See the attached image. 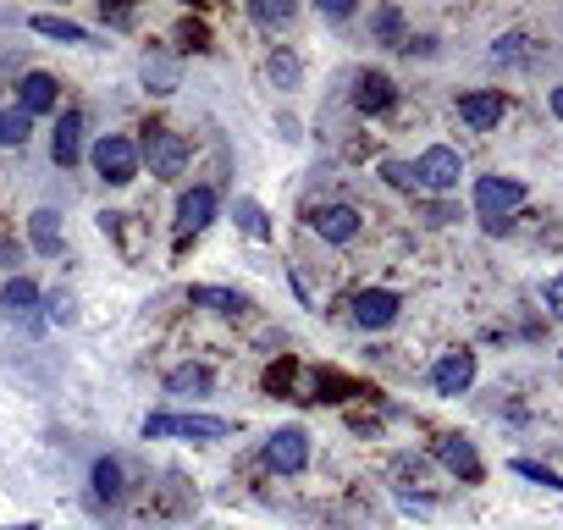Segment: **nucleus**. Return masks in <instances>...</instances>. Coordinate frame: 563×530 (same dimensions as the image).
<instances>
[{
	"label": "nucleus",
	"instance_id": "nucleus-30",
	"mask_svg": "<svg viewBox=\"0 0 563 530\" xmlns=\"http://www.w3.org/2000/svg\"><path fill=\"white\" fill-rule=\"evenodd\" d=\"M541 305H547V316H552V321H563V272H558V277L547 283V294H541Z\"/></svg>",
	"mask_w": 563,
	"mask_h": 530
},
{
	"label": "nucleus",
	"instance_id": "nucleus-5",
	"mask_svg": "<svg viewBox=\"0 0 563 530\" xmlns=\"http://www.w3.org/2000/svg\"><path fill=\"white\" fill-rule=\"evenodd\" d=\"M459 177H464V161H459V150H448V144H431V150L415 161V183L431 188V194L459 188Z\"/></svg>",
	"mask_w": 563,
	"mask_h": 530
},
{
	"label": "nucleus",
	"instance_id": "nucleus-20",
	"mask_svg": "<svg viewBox=\"0 0 563 530\" xmlns=\"http://www.w3.org/2000/svg\"><path fill=\"white\" fill-rule=\"evenodd\" d=\"M188 299H194L199 310H216V316H243V310H249V299L232 294V288H194Z\"/></svg>",
	"mask_w": 563,
	"mask_h": 530
},
{
	"label": "nucleus",
	"instance_id": "nucleus-3",
	"mask_svg": "<svg viewBox=\"0 0 563 530\" xmlns=\"http://www.w3.org/2000/svg\"><path fill=\"white\" fill-rule=\"evenodd\" d=\"M139 161H150L155 177H183V166H188V139L172 133V128H150L144 144H139Z\"/></svg>",
	"mask_w": 563,
	"mask_h": 530
},
{
	"label": "nucleus",
	"instance_id": "nucleus-29",
	"mask_svg": "<svg viewBox=\"0 0 563 530\" xmlns=\"http://www.w3.org/2000/svg\"><path fill=\"white\" fill-rule=\"evenodd\" d=\"M382 177H387L393 188H409V194L420 188V183H415V166H404V161H387V166H382Z\"/></svg>",
	"mask_w": 563,
	"mask_h": 530
},
{
	"label": "nucleus",
	"instance_id": "nucleus-23",
	"mask_svg": "<svg viewBox=\"0 0 563 530\" xmlns=\"http://www.w3.org/2000/svg\"><path fill=\"white\" fill-rule=\"evenodd\" d=\"M95 492H100L106 503L122 497V464H117V459H100V464H95Z\"/></svg>",
	"mask_w": 563,
	"mask_h": 530
},
{
	"label": "nucleus",
	"instance_id": "nucleus-26",
	"mask_svg": "<svg viewBox=\"0 0 563 530\" xmlns=\"http://www.w3.org/2000/svg\"><path fill=\"white\" fill-rule=\"evenodd\" d=\"M514 475H525V481H536V486H547V492H563V475H558V470H547V464L514 459Z\"/></svg>",
	"mask_w": 563,
	"mask_h": 530
},
{
	"label": "nucleus",
	"instance_id": "nucleus-11",
	"mask_svg": "<svg viewBox=\"0 0 563 530\" xmlns=\"http://www.w3.org/2000/svg\"><path fill=\"white\" fill-rule=\"evenodd\" d=\"M398 310H404V299H398L393 288H365V294L354 299V321H360L365 332L393 327V321H398Z\"/></svg>",
	"mask_w": 563,
	"mask_h": 530
},
{
	"label": "nucleus",
	"instance_id": "nucleus-19",
	"mask_svg": "<svg viewBox=\"0 0 563 530\" xmlns=\"http://www.w3.org/2000/svg\"><path fill=\"white\" fill-rule=\"evenodd\" d=\"M29 133H34V117H29L23 106H0V144H7V150H23Z\"/></svg>",
	"mask_w": 563,
	"mask_h": 530
},
{
	"label": "nucleus",
	"instance_id": "nucleus-24",
	"mask_svg": "<svg viewBox=\"0 0 563 530\" xmlns=\"http://www.w3.org/2000/svg\"><path fill=\"white\" fill-rule=\"evenodd\" d=\"M271 84H276V89H294V84H299V56H294V51H276V56H271Z\"/></svg>",
	"mask_w": 563,
	"mask_h": 530
},
{
	"label": "nucleus",
	"instance_id": "nucleus-6",
	"mask_svg": "<svg viewBox=\"0 0 563 530\" xmlns=\"http://www.w3.org/2000/svg\"><path fill=\"white\" fill-rule=\"evenodd\" d=\"M40 305H45V294L29 277H12L7 288H0V316H7L12 327H23V332H40Z\"/></svg>",
	"mask_w": 563,
	"mask_h": 530
},
{
	"label": "nucleus",
	"instance_id": "nucleus-22",
	"mask_svg": "<svg viewBox=\"0 0 563 530\" xmlns=\"http://www.w3.org/2000/svg\"><path fill=\"white\" fill-rule=\"evenodd\" d=\"M144 84H150L155 95H172V89H177V67L161 62V56H144Z\"/></svg>",
	"mask_w": 563,
	"mask_h": 530
},
{
	"label": "nucleus",
	"instance_id": "nucleus-10",
	"mask_svg": "<svg viewBox=\"0 0 563 530\" xmlns=\"http://www.w3.org/2000/svg\"><path fill=\"white\" fill-rule=\"evenodd\" d=\"M210 221H216V188H188V194L177 199V238L188 243V238H199Z\"/></svg>",
	"mask_w": 563,
	"mask_h": 530
},
{
	"label": "nucleus",
	"instance_id": "nucleus-35",
	"mask_svg": "<svg viewBox=\"0 0 563 530\" xmlns=\"http://www.w3.org/2000/svg\"><path fill=\"white\" fill-rule=\"evenodd\" d=\"M0 530H40V525H34V519H23V525H0Z\"/></svg>",
	"mask_w": 563,
	"mask_h": 530
},
{
	"label": "nucleus",
	"instance_id": "nucleus-32",
	"mask_svg": "<svg viewBox=\"0 0 563 530\" xmlns=\"http://www.w3.org/2000/svg\"><path fill=\"white\" fill-rule=\"evenodd\" d=\"M321 18L343 23V18H354V7H349V0H321Z\"/></svg>",
	"mask_w": 563,
	"mask_h": 530
},
{
	"label": "nucleus",
	"instance_id": "nucleus-34",
	"mask_svg": "<svg viewBox=\"0 0 563 530\" xmlns=\"http://www.w3.org/2000/svg\"><path fill=\"white\" fill-rule=\"evenodd\" d=\"M547 106H552V117L563 122V89H552V100H547Z\"/></svg>",
	"mask_w": 563,
	"mask_h": 530
},
{
	"label": "nucleus",
	"instance_id": "nucleus-9",
	"mask_svg": "<svg viewBox=\"0 0 563 530\" xmlns=\"http://www.w3.org/2000/svg\"><path fill=\"white\" fill-rule=\"evenodd\" d=\"M470 382H475V354H470V349H453V354H442V360L431 365V387H437L442 398L470 393Z\"/></svg>",
	"mask_w": 563,
	"mask_h": 530
},
{
	"label": "nucleus",
	"instance_id": "nucleus-2",
	"mask_svg": "<svg viewBox=\"0 0 563 530\" xmlns=\"http://www.w3.org/2000/svg\"><path fill=\"white\" fill-rule=\"evenodd\" d=\"M139 144L128 139V133H106V139H95V172L111 183V188H128L133 177H139Z\"/></svg>",
	"mask_w": 563,
	"mask_h": 530
},
{
	"label": "nucleus",
	"instance_id": "nucleus-1",
	"mask_svg": "<svg viewBox=\"0 0 563 530\" xmlns=\"http://www.w3.org/2000/svg\"><path fill=\"white\" fill-rule=\"evenodd\" d=\"M232 431V420L221 415H150L144 420V437L161 442V437H183V442H221Z\"/></svg>",
	"mask_w": 563,
	"mask_h": 530
},
{
	"label": "nucleus",
	"instance_id": "nucleus-21",
	"mask_svg": "<svg viewBox=\"0 0 563 530\" xmlns=\"http://www.w3.org/2000/svg\"><path fill=\"white\" fill-rule=\"evenodd\" d=\"M216 387V376L205 371V365H177L172 376H166V393L172 398H183V393H210Z\"/></svg>",
	"mask_w": 563,
	"mask_h": 530
},
{
	"label": "nucleus",
	"instance_id": "nucleus-15",
	"mask_svg": "<svg viewBox=\"0 0 563 530\" xmlns=\"http://www.w3.org/2000/svg\"><path fill=\"white\" fill-rule=\"evenodd\" d=\"M437 459H442L453 475L481 481V453H475V442H470V437H442V442H437Z\"/></svg>",
	"mask_w": 563,
	"mask_h": 530
},
{
	"label": "nucleus",
	"instance_id": "nucleus-4",
	"mask_svg": "<svg viewBox=\"0 0 563 530\" xmlns=\"http://www.w3.org/2000/svg\"><path fill=\"white\" fill-rule=\"evenodd\" d=\"M525 205V183L519 177H475V210L486 227H503L508 210Z\"/></svg>",
	"mask_w": 563,
	"mask_h": 530
},
{
	"label": "nucleus",
	"instance_id": "nucleus-25",
	"mask_svg": "<svg viewBox=\"0 0 563 530\" xmlns=\"http://www.w3.org/2000/svg\"><path fill=\"white\" fill-rule=\"evenodd\" d=\"M254 23H265V29H276V23H288L294 18V0H254Z\"/></svg>",
	"mask_w": 563,
	"mask_h": 530
},
{
	"label": "nucleus",
	"instance_id": "nucleus-7",
	"mask_svg": "<svg viewBox=\"0 0 563 530\" xmlns=\"http://www.w3.org/2000/svg\"><path fill=\"white\" fill-rule=\"evenodd\" d=\"M503 111H508L503 89H470V95H459V122H464L470 133H492V128H503Z\"/></svg>",
	"mask_w": 563,
	"mask_h": 530
},
{
	"label": "nucleus",
	"instance_id": "nucleus-18",
	"mask_svg": "<svg viewBox=\"0 0 563 530\" xmlns=\"http://www.w3.org/2000/svg\"><path fill=\"white\" fill-rule=\"evenodd\" d=\"M29 243L56 260V254H62V216H56V210H34V216H29Z\"/></svg>",
	"mask_w": 563,
	"mask_h": 530
},
{
	"label": "nucleus",
	"instance_id": "nucleus-33",
	"mask_svg": "<svg viewBox=\"0 0 563 530\" xmlns=\"http://www.w3.org/2000/svg\"><path fill=\"white\" fill-rule=\"evenodd\" d=\"M426 221H431V227H442V221H453V210H448V205H431V210H426Z\"/></svg>",
	"mask_w": 563,
	"mask_h": 530
},
{
	"label": "nucleus",
	"instance_id": "nucleus-12",
	"mask_svg": "<svg viewBox=\"0 0 563 530\" xmlns=\"http://www.w3.org/2000/svg\"><path fill=\"white\" fill-rule=\"evenodd\" d=\"M310 227H316V238H327V243H349V238H360V210H354V205H321V210L310 216Z\"/></svg>",
	"mask_w": 563,
	"mask_h": 530
},
{
	"label": "nucleus",
	"instance_id": "nucleus-14",
	"mask_svg": "<svg viewBox=\"0 0 563 530\" xmlns=\"http://www.w3.org/2000/svg\"><path fill=\"white\" fill-rule=\"evenodd\" d=\"M51 155H56V166H78V155H84V117L78 111H62V122L51 133Z\"/></svg>",
	"mask_w": 563,
	"mask_h": 530
},
{
	"label": "nucleus",
	"instance_id": "nucleus-28",
	"mask_svg": "<svg viewBox=\"0 0 563 530\" xmlns=\"http://www.w3.org/2000/svg\"><path fill=\"white\" fill-rule=\"evenodd\" d=\"M238 221H243V232H249V238H271V227H265V210H260L254 199H238Z\"/></svg>",
	"mask_w": 563,
	"mask_h": 530
},
{
	"label": "nucleus",
	"instance_id": "nucleus-31",
	"mask_svg": "<svg viewBox=\"0 0 563 530\" xmlns=\"http://www.w3.org/2000/svg\"><path fill=\"white\" fill-rule=\"evenodd\" d=\"M45 310H51V321H73V299H67V294H51Z\"/></svg>",
	"mask_w": 563,
	"mask_h": 530
},
{
	"label": "nucleus",
	"instance_id": "nucleus-16",
	"mask_svg": "<svg viewBox=\"0 0 563 530\" xmlns=\"http://www.w3.org/2000/svg\"><path fill=\"white\" fill-rule=\"evenodd\" d=\"M393 100H398V89H393V78H387V73H365V78H360V95H354V106H360L365 117L387 111Z\"/></svg>",
	"mask_w": 563,
	"mask_h": 530
},
{
	"label": "nucleus",
	"instance_id": "nucleus-27",
	"mask_svg": "<svg viewBox=\"0 0 563 530\" xmlns=\"http://www.w3.org/2000/svg\"><path fill=\"white\" fill-rule=\"evenodd\" d=\"M371 29H376L393 51H404V18H398V12H376V18H371Z\"/></svg>",
	"mask_w": 563,
	"mask_h": 530
},
{
	"label": "nucleus",
	"instance_id": "nucleus-17",
	"mask_svg": "<svg viewBox=\"0 0 563 530\" xmlns=\"http://www.w3.org/2000/svg\"><path fill=\"white\" fill-rule=\"evenodd\" d=\"M29 29H34L40 40H62V45H89V29H84V23H73V18H51V12H40V18H29Z\"/></svg>",
	"mask_w": 563,
	"mask_h": 530
},
{
	"label": "nucleus",
	"instance_id": "nucleus-13",
	"mask_svg": "<svg viewBox=\"0 0 563 530\" xmlns=\"http://www.w3.org/2000/svg\"><path fill=\"white\" fill-rule=\"evenodd\" d=\"M56 100H62V84H56L51 73H29V78L18 84V106H23L29 117H40V111H56Z\"/></svg>",
	"mask_w": 563,
	"mask_h": 530
},
{
	"label": "nucleus",
	"instance_id": "nucleus-8",
	"mask_svg": "<svg viewBox=\"0 0 563 530\" xmlns=\"http://www.w3.org/2000/svg\"><path fill=\"white\" fill-rule=\"evenodd\" d=\"M265 464H271L276 475H299V470L310 464V437H305L299 426H282V431L265 442Z\"/></svg>",
	"mask_w": 563,
	"mask_h": 530
}]
</instances>
